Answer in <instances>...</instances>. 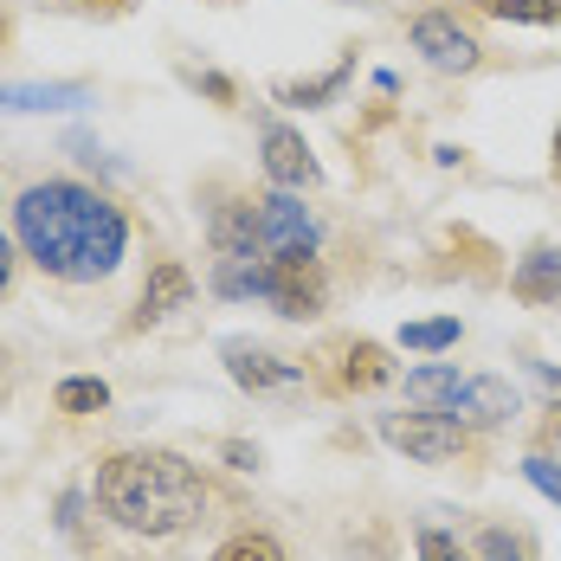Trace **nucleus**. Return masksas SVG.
<instances>
[{
    "label": "nucleus",
    "instance_id": "1",
    "mask_svg": "<svg viewBox=\"0 0 561 561\" xmlns=\"http://www.w3.org/2000/svg\"><path fill=\"white\" fill-rule=\"evenodd\" d=\"M13 239L26 245V259L39 272L65 284H98L111 278L129 252V220L123 207L104 201L98 187L78 181H33L13 201Z\"/></svg>",
    "mask_w": 561,
    "mask_h": 561
},
{
    "label": "nucleus",
    "instance_id": "2",
    "mask_svg": "<svg viewBox=\"0 0 561 561\" xmlns=\"http://www.w3.org/2000/svg\"><path fill=\"white\" fill-rule=\"evenodd\" d=\"M98 510L129 536H181L201 523L207 491L181 451H111L98 465Z\"/></svg>",
    "mask_w": 561,
    "mask_h": 561
},
{
    "label": "nucleus",
    "instance_id": "3",
    "mask_svg": "<svg viewBox=\"0 0 561 561\" xmlns=\"http://www.w3.org/2000/svg\"><path fill=\"white\" fill-rule=\"evenodd\" d=\"M407 400L439 407L458 426H504L516 413V388L504 375H458V368H413L407 375Z\"/></svg>",
    "mask_w": 561,
    "mask_h": 561
},
{
    "label": "nucleus",
    "instance_id": "4",
    "mask_svg": "<svg viewBox=\"0 0 561 561\" xmlns=\"http://www.w3.org/2000/svg\"><path fill=\"white\" fill-rule=\"evenodd\" d=\"M381 439L413 465H451L465 451V426L439 407H420V413H381Z\"/></svg>",
    "mask_w": 561,
    "mask_h": 561
},
{
    "label": "nucleus",
    "instance_id": "5",
    "mask_svg": "<svg viewBox=\"0 0 561 561\" xmlns=\"http://www.w3.org/2000/svg\"><path fill=\"white\" fill-rule=\"evenodd\" d=\"M265 304L278 317H290V323L317 317L323 310V265H317V252H272L265 259Z\"/></svg>",
    "mask_w": 561,
    "mask_h": 561
},
{
    "label": "nucleus",
    "instance_id": "6",
    "mask_svg": "<svg viewBox=\"0 0 561 561\" xmlns=\"http://www.w3.org/2000/svg\"><path fill=\"white\" fill-rule=\"evenodd\" d=\"M252 226H259V245L265 252H317V220L297 194H265L252 201Z\"/></svg>",
    "mask_w": 561,
    "mask_h": 561
},
{
    "label": "nucleus",
    "instance_id": "7",
    "mask_svg": "<svg viewBox=\"0 0 561 561\" xmlns=\"http://www.w3.org/2000/svg\"><path fill=\"white\" fill-rule=\"evenodd\" d=\"M413 53H426V65H439V71H471L478 65V39L451 13H420L413 20Z\"/></svg>",
    "mask_w": 561,
    "mask_h": 561
},
{
    "label": "nucleus",
    "instance_id": "8",
    "mask_svg": "<svg viewBox=\"0 0 561 561\" xmlns=\"http://www.w3.org/2000/svg\"><path fill=\"white\" fill-rule=\"evenodd\" d=\"M226 375L252 393H278V388H297V381H304L297 362H278V355H265V348H252V342H226Z\"/></svg>",
    "mask_w": 561,
    "mask_h": 561
},
{
    "label": "nucleus",
    "instance_id": "9",
    "mask_svg": "<svg viewBox=\"0 0 561 561\" xmlns=\"http://www.w3.org/2000/svg\"><path fill=\"white\" fill-rule=\"evenodd\" d=\"M265 174L278 181L284 194H297V187H317V156H310V142H304L297 129L272 123V129H265Z\"/></svg>",
    "mask_w": 561,
    "mask_h": 561
},
{
    "label": "nucleus",
    "instance_id": "10",
    "mask_svg": "<svg viewBox=\"0 0 561 561\" xmlns=\"http://www.w3.org/2000/svg\"><path fill=\"white\" fill-rule=\"evenodd\" d=\"M187 297H194V278L181 265H156L149 284H142V304H136V330H149V323H162L174 310H187Z\"/></svg>",
    "mask_w": 561,
    "mask_h": 561
},
{
    "label": "nucleus",
    "instance_id": "11",
    "mask_svg": "<svg viewBox=\"0 0 561 561\" xmlns=\"http://www.w3.org/2000/svg\"><path fill=\"white\" fill-rule=\"evenodd\" d=\"M516 297H529V304H556L561 297V252L556 245H536L523 265H516Z\"/></svg>",
    "mask_w": 561,
    "mask_h": 561
},
{
    "label": "nucleus",
    "instance_id": "12",
    "mask_svg": "<svg viewBox=\"0 0 561 561\" xmlns=\"http://www.w3.org/2000/svg\"><path fill=\"white\" fill-rule=\"evenodd\" d=\"M381 381H393L388 348H381V342H355V348H348V362H342V388L368 393V388H381Z\"/></svg>",
    "mask_w": 561,
    "mask_h": 561
},
{
    "label": "nucleus",
    "instance_id": "13",
    "mask_svg": "<svg viewBox=\"0 0 561 561\" xmlns=\"http://www.w3.org/2000/svg\"><path fill=\"white\" fill-rule=\"evenodd\" d=\"M348 71H355V58H342L336 71H323V78H310V84H272V98H278V104H323V98H336L342 84H348Z\"/></svg>",
    "mask_w": 561,
    "mask_h": 561
},
{
    "label": "nucleus",
    "instance_id": "14",
    "mask_svg": "<svg viewBox=\"0 0 561 561\" xmlns=\"http://www.w3.org/2000/svg\"><path fill=\"white\" fill-rule=\"evenodd\" d=\"M58 413H104L111 407V388L104 381H91V375H71V381H58Z\"/></svg>",
    "mask_w": 561,
    "mask_h": 561
},
{
    "label": "nucleus",
    "instance_id": "15",
    "mask_svg": "<svg viewBox=\"0 0 561 561\" xmlns=\"http://www.w3.org/2000/svg\"><path fill=\"white\" fill-rule=\"evenodd\" d=\"M458 342V317H426V323H407L400 330V348H420V355H439Z\"/></svg>",
    "mask_w": 561,
    "mask_h": 561
},
{
    "label": "nucleus",
    "instance_id": "16",
    "mask_svg": "<svg viewBox=\"0 0 561 561\" xmlns=\"http://www.w3.org/2000/svg\"><path fill=\"white\" fill-rule=\"evenodd\" d=\"M484 13H497V20H523V26H556L561 0H484Z\"/></svg>",
    "mask_w": 561,
    "mask_h": 561
},
{
    "label": "nucleus",
    "instance_id": "17",
    "mask_svg": "<svg viewBox=\"0 0 561 561\" xmlns=\"http://www.w3.org/2000/svg\"><path fill=\"white\" fill-rule=\"evenodd\" d=\"M214 561H284V549L272 542V536H252V529H245V536L220 542V549H214Z\"/></svg>",
    "mask_w": 561,
    "mask_h": 561
},
{
    "label": "nucleus",
    "instance_id": "18",
    "mask_svg": "<svg viewBox=\"0 0 561 561\" xmlns=\"http://www.w3.org/2000/svg\"><path fill=\"white\" fill-rule=\"evenodd\" d=\"M478 561H529V542L510 536V529H484L478 536Z\"/></svg>",
    "mask_w": 561,
    "mask_h": 561
},
{
    "label": "nucleus",
    "instance_id": "19",
    "mask_svg": "<svg viewBox=\"0 0 561 561\" xmlns=\"http://www.w3.org/2000/svg\"><path fill=\"white\" fill-rule=\"evenodd\" d=\"M420 561H471V549L446 529H420Z\"/></svg>",
    "mask_w": 561,
    "mask_h": 561
},
{
    "label": "nucleus",
    "instance_id": "20",
    "mask_svg": "<svg viewBox=\"0 0 561 561\" xmlns=\"http://www.w3.org/2000/svg\"><path fill=\"white\" fill-rule=\"evenodd\" d=\"M523 478H529L549 504H561V465H556V458H542V451H536V458H523Z\"/></svg>",
    "mask_w": 561,
    "mask_h": 561
},
{
    "label": "nucleus",
    "instance_id": "21",
    "mask_svg": "<svg viewBox=\"0 0 561 561\" xmlns=\"http://www.w3.org/2000/svg\"><path fill=\"white\" fill-rule=\"evenodd\" d=\"M220 451L239 465V471H252V465H259V451H252V446H220Z\"/></svg>",
    "mask_w": 561,
    "mask_h": 561
},
{
    "label": "nucleus",
    "instance_id": "22",
    "mask_svg": "<svg viewBox=\"0 0 561 561\" xmlns=\"http://www.w3.org/2000/svg\"><path fill=\"white\" fill-rule=\"evenodd\" d=\"M536 381H542V388H549V393L561 400V368H549V362H536Z\"/></svg>",
    "mask_w": 561,
    "mask_h": 561
},
{
    "label": "nucleus",
    "instance_id": "23",
    "mask_svg": "<svg viewBox=\"0 0 561 561\" xmlns=\"http://www.w3.org/2000/svg\"><path fill=\"white\" fill-rule=\"evenodd\" d=\"M7 278H13V245L0 239V290H7Z\"/></svg>",
    "mask_w": 561,
    "mask_h": 561
},
{
    "label": "nucleus",
    "instance_id": "24",
    "mask_svg": "<svg viewBox=\"0 0 561 561\" xmlns=\"http://www.w3.org/2000/svg\"><path fill=\"white\" fill-rule=\"evenodd\" d=\"M556 169H561V136H556Z\"/></svg>",
    "mask_w": 561,
    "mask_h": 561
},
{
    "label": "nucleus",
    "instance_id": "25",
    "mask_svg": "<svg viewBox=\"0 0 561 561\" xmlns=\"http://www.w3.org/2000/svg\"><path fill=\"white\" fill-rule=\"evenodd\" d=\"M0 39H7V13H0Z\"/></svg>",
    "mask_w": 561,
    "mask_h": 561
}]
</instances>
